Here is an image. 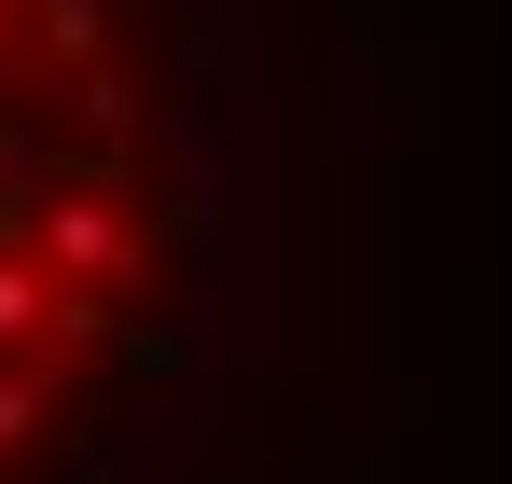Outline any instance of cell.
<instances>
[{
	"label": "cell",
	"mask_w": 512,
	"mask_h": 484,
	"mask_svg": "<svg viewBox=\"0 0 512 484\" xmlns=\"http://www.w3.org/2000/svg\"><path fill=\"white\" fill-rule=\"evenodd\" d=\"M42 402H56V388H42V374H0V457H14V443H28V429H42Z\"/></svg>",
	"instance_id": "8"
},
{
	"label": "cell",
	"mask_w": 512,
	"mask_h": 484,
	"mask_svg": "<svg viewBox=\"0 0 512 484\" xmlns=\"http://www.w3.org/2000/svg\"><path fill=\"white\" fill-rule=\"evenodd\" d=\"M42 180H56V153H42V125H0V194H28V208H42Z\"/></svg>",
	"instance_id": "7"
},
{
	"label": "cell",
	"mask_w": 512,
	"mask_h": 484,
	"mask_svg": "<svg viewBox=\"0 0 512 484\" xmlns=\"http://www.w3.org/2000/svg\"><path fill=\"white\" fill-rule=\"evenodd\" d=\"M167 222L194 249L236 222V42L222 28H180L167 56Z\"/></svg>",
	"instance_id": "1"
},
{
	"label": "cell",
	"mask_w": 512,
	"mask_h": 484,
	"mask_svg": "<svg viewBox=\"0 0 512 484\" xmlns=\"http://www.w3.org/2000/svg\"><path fill=\"white\" fill-rule=\"evenodd\" d=\"M28 28H42V56L84 83V70H111V0H28Z\"/></svg>",
	"instance_id": "4"
},
{
	"label": "cell",
	"mask_w": 512,
	"mask_h": 484,
	"mask_svg": "<svg viewBox=\"0 0 512 484\" xmlns=\"http://www.w3.org/2000/svg\"><path fill=\"white\" fill-rule=\"evenodd\" d=\"M416 471H429V388L374 360L346 388V484H416Z\"/></svg>",
	"instance_id": "3"
},
{
	"label": "cell",
	"mask_w": 512,
	"mask_h": 484,
	"mask_svg": "<svg viewBox=\"0 0 512 484\" xmlns=\"http://www.w3.org/2000/svg\"><path fill=\"white\" fill-rule=\"evenodd\" d=\"M28 249H42L56 277H84V291H125L153 236H139V222H125L97 180H70V194H42V208H28Z\"/></svg>",
	"instance_id": "2"
},
{
	"label": "cell",
	"mask_w": 512,
	"mask_h": 484,
	"mask_svg": "<svg viewBox=\"0 0 512 484\" xmlns=\"http://www.w3.org/2000/svg\"><path fill=\"white\" fill-rule=\"evenodd\" d=\"M84 139L97 153H139V83L125 70H84Z\"/></svg>",
	"instance_id": "6"
},
{
	"label": "cell",
	"mask_w": 512,
	"mask_h": 484,
	"mask_svg": "<svg viewBox=\"0 0 512 484\" xmlns=\"http://www.w3.org/2000/svg\"><path fill=\"white\" fill-rule=\"evenodd\" d=\"M42 319H56V263H42L28 236H0V346H28Z\"/></svg>",
	"instance_id": "5"
}]
</instances>
